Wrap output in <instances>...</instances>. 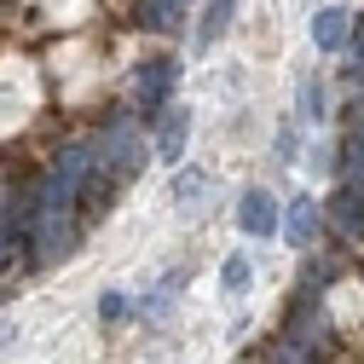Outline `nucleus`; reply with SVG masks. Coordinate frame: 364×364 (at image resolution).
Listing matches in <instances>:
<instances>
[{
  "label": "nucleus",
  "mask_w": 364,
  "mask_h": 364,
  "mask_svg": "<svg viewBox=\"0 0 364 364\" xmlns=\"http://www.w3.org/2000/svg\"><path fill=\"white\" fill-rule=\"evenodd\" d=\"M347 41H353V12H347V6L312 12V47H318V53H347Z\"/></svg>",
  "instance_id": "nucleus-4"
},
{
  "label": "nucleus",
  "mask_w": 364,
  "mask_h": 364,
  "mask_svg": "<svg viewBox=\"0 0 364 364\" xmlns=\"http://www.w3.org/2000/svg\"><path fill=\"white\" fill-rule=\"evenodd\" d=\"M347 53H353V58H358V64H364V23H358V35H353V41H347Z\"/></svg>",
  "instance_id": "nucleus-13"
},
{
  "label": "nucleus",
  "mask_w": 364,
  "mask_h": 364,
  "mask_svg": "<svg viewBox=\"0 0 364 364\" xmlns=\"http://www.w3.org/2000/svg\"><path fill=\"white\" fill-rule=\"evenodd\" d=\"M341 186L364 197V127H353L347 145H341Z\"/></svg>",
  "instance_id": "nucleus-8"
},
{
  "label": "nucleus",
  "mask_w": 364,
  "mask_h": 364,
  "mask_svg": "<svg viewBox=\"0 0 364 364\" xmlns=\"http://www.w3.org/2000/svg\"><path fill=\"white\" fill-rule=\"evenodd\" d=\"M278 232H284L295 249H312V243H318V203L295 191V197H289V214H278Z\"/></svg>",
  "instance_id": "nucleus-5"
},
{
  "label": "nucleus",
  "mask_w": 364,
  "mask_h": 364,
  "mask_svg": "<svg viewBox=\"0 0 364 364\" xmlns=\"http://www.w3.org/2000/svg\"><path fill=\"white\" fill-rule=\"evenodd\" d=\"M173 75H179L173 58H151V64H139V75H133V99H139L145 110H162V105L173 99Z\"/></svg>",
  "instance_id": "nucleus-1"
},
{
  "label": "nucleus",
  "mask_w": 364,
  "mask_h": 364,
  "mask_svg": "<svg viewBox=\"0 0 364 364\" xmlns=\"http://www.w3.org/2000/svg\"><path fill=\"white\" fill-rule=\"evenodd\" d=\"M232 18H237V0H208V12H203V23H197V47L208 53L214 41L232 29Z\"/></svg>",
  "instance_id": "nucleus-7"
},
{
  "label": "nucleus",
  "mask_w": 364,
  "mask_h": 364,
  "mask_svg": "<svg viewBox=\"0 0 364 364\" xmlns=\"http://www.w3.org/2000/svg\"><path fill=\"white\" fill-rule=\"evenodd\" d=\"M122 312H127L122 295H105V301H99V318H122Z\"/></svg>",
  "instance_id": "nucleus-12"
},
{
  "label": "nucleus",
  "mask_w": 364,
  "mask_h": 364,
  "mask_svg": "<svg viewBox=\"0 0 364 364\" xmlns=\"http://www.w3.org/2000/svg\"><path fill=\"white\" fill-rule=\"evenodd\" d=\"M179 12H186V0H145L139 6L145 29H179Z\"/></svg>",
  "instance_id": "nucleus-9"
},
{
  "label": "nucleus",
  "mask_w": 364,
  "mask_h": 364,
  "mask_svg": "<svg viewBox=\"0 0 364 364\" xmlns=\"http://www.w3.org/2000/svg\"><path fill=\"white\" fill-rule=\"evenodd\" d=\"M249 278H255V266H249L243 255H232V260L220 266V284H225V295H243V289H249Z\"/></svg>",
  "instance_id": "nucleus-10"
},
{
  "label": "nucleus",
  "mask_w": 364,
  "mask_h": 364,
  "mask_svg": "<svg viewBox=\"0 0 364 364\" xmlns=\"http://www.w3.org/2000/svg\"><path fill=\"white\" fill-rule=\"evenodd\" d=\"M237 225H243V232L249 237H272V232H278V197H272V191H243L237 197Z\"/></svg>",
  "instance_id": "nucleus-3"
},
{
  "label": "nucleus",
  "mask_w": 364,
  "mask_h": 364,
  "mask_svg": "<svg viewBox=\"0 0 364 364\" xmlns=\"http://www.w3.org/2000/svg\"><path fill=\"white\" fill-rule=\"evenodd\" d=\"M203 191H208V179H203V173H179V203H186V208L203 203Z\"/></svg>",
  "instance_id": "nucleus-11"
},
{
  "label": "nucleus",
  "mask_w": 364,
  "mask_h": 364,
  "mask_svg": "<svg viewBox=\"0 0 364 364\" xmlns=\"http://www.w3.org/2000/svg\"><path fill=\"white\" fill-rule=\"evenodd\" d=\"M186 133H191V110L168 99V105H162V122H156V156H162L168 168L186 156Z\"/></svg>",
  "instance_id": "nucleus-2"
},
{
  "label": "nucleus",
  "mask_w": 364,
  "mask_h": 364,
  "mask_svg": "<svg viewBox=\"0 0 364 364\" xmlns=\"http://www.w3.org/2000/svg\"><path fill=\"white\" fill-rule=\"evenodd\" d=\"M330 220H336V232H347L353 243H364V197L358 191H336V203H330Z\"/></svg>",
  "instance_id": "nucleus-6"
}]
</instances>
